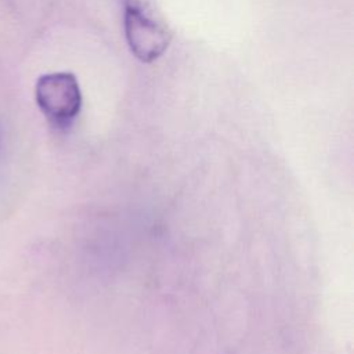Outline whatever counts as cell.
I'll use <instances>...</instances> for the list:
<instances>
[{"instance_id": "7a4b0ae2", "label": "cell", "mask_w": 354, "mask_h": 354, "mask_svg": "<svg viewBox=\"0 0 354 354\" xmlns=\"http://www.w3.org/2000/svg\"><path fill=\"white\" fill-rule=\"evenodd\" d=\"M123 30L131 54L145 64L162 57L171 40L169 29L148 15L142 7L124 8Z\"/></svg>"}, {"instance_id": "6da1fadb", "label": "cell", "mask_w": 354, "mask_h": 354, "mask_svg": "<svg viewBox=\"0 0 354 354\" xmlns=\"http://www.w3.org/2000/svg\"><path fill=\"white\" fill-rule=\"evenodd\" d=\"M35 98L46 119L57 129H68L82 108V93L71 72L41 75L35 86Z\"/></svg>"}, {"instance_id": "277c9868", "label": "cell", "mask_w": 354, "mask_h": 354, "mask_svg": "<svg viewBox=\"0 0 354 354\" xmlns=\"http://www.w3.org/2000/svg\"><path fill=\"white\" fill-rule=\"evenodd\" d=\"M1 155H3V145H1V136H0V162H1Z\"/></svg>"}, {"instance_id": "3957f363", "label": "cell", "mask_w": 354, "mask_h": 354, "mask_svg": "<svg viewBox=\"0 0 354 354\" xmlns=\"http://www.w3.org/2000/svg\"><path fill=\"white\" fill-rule=\"evenodd\" d=\"M123 3L124 8L130 7H141V0H120Z\"/></svg>"}]
</instances>
